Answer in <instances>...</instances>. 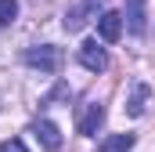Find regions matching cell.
<instances>
[{
  "instance_id": "6da1fadb",
  "label": "cell",
  "mask_w": 155,
  "mask_h": 152,
  "mask_svg": "<svg viewBox=\"0 0 155 152\" xmlns=\"http://www.w3.org/2000/svg\"><path fill=\"white\" fill-rule=\"evenodd\" d=\"M25 62L40 69V73H58V65H61V47H54V43H40V47H29L25 51Z\"/></svg>"
},
{
  "instance_id": "7a4b0ae2",
  "label": "cell",
  "mask_w": 155,
  "mask_h": 152,
  "mask_svg": "<svg viewBox=\"0 0 155 152\" xmlns=\"http://www.w3.org/2000/svg\"><path fill=\"white\" fill-rule=\"evenodd\" d=\"M79 65L90 69V73H105V69H108V51H105L97 40H83V43H79Z\"/></svg>"
},
{
  "instance_id": "3957f363",
  "label": "cell",
  "mask_w": 155,
  "mask_h": 152,
  "mask_svg": "<svg viewBox=\"0 0 155 152\" xmlns=\"http://www.w3.org/2000/svg\"><path fill=\"white\" fill-rule=\"evenodd\" d=\"M97 36L105 40V43H116L123 36V15L119 11H101V18H97Z\"/></svg>"
},
{
  "instance_id": "277c9868",
  "label": "cell",
  "mask_w": 155,
  "mask_h": 152,
  "mask_svg": "<svg viewBox=\"0 0 155 152\" xmlns=\"http://www.w3.org/2000/svg\"><path fill=\"white\" fill-rule=\"evenodd\" d=\"M101 123H105V105H97V102H90L83 116H79V134H87V138H94L97 130H101Z\"/></svg>"
},
{
  "instance_id": "5b68a950",
  "label": "cell",
  "mask_w": 155,
  "mask_h": 152,
  "mask_svg": "<svg viewBox=\"0 0 155 152\" xmlns=\"http://www.w3.org/2000/svg\"><path fill=\"white\" fill-rule=\"evenodd\" d=\"M33 134L40 138V145H43L47 152H58V149H61V130H58V123H51V119H36Z\"/></svg>"
},
{
  "instance_id": "8992f818",
  "label": "cell",
  "mask_w": 155,
  "mask_h": 152,
  "mask_svg": "<svg viewBox=\"0 0 155 152\" xmlns=\"http://www.w3.org/2000/svg\"><path fill=\"white\" fill-rule=\"evenodd\" d=\"M148 102H152V87L148 83H134V94L126 102V112L130 116H144L148 112Z\"/></svg>"
},
{
  "instance_id": "52a82bcc",
  "label": "cell",
  "mask_w": 155,
  "mask_h": 152,
  "mask_svg": "<svg viewBox=\"0 0 155 152\" xmlns=\"http://www.w3.org/2000/svg\"><path fill=\"white\" fill-rule=\"evenodd\" d=\"M134 149V134H112L101 141V152H130Z\"/></svg>"
},
{
  "instance_id": "ba28073f",
  "label": "cell",
  "mask_w": 155,
  "mask_h": 152,
  "mask_svg": "<svg viewBox=\"0 0 155 152\" xmlns=\"http://www.w3.org/2000/svg\"><path fill=\"white\" fill-rule=\"evenodd\" d=\"M130 29L144 33V0H130Z\"/></svg>"
},
{
  "instance_id": "9c48e42d",
  "label": "cell",
  "mask_w": 155,
  "mask_h": 152,
  "mask_svg": "<svg viewBox=\"0 0 155 152\" xmlns=\"http://www.w3.org/2000/svg\"><path fill=\"white\" fill-rule=\"evenodd\" d=\"M87 11H90V0H87L83 7H76V11H69V15H65V29H79V26L87 22V18H83Z\"/></svg>"
},
{
  "instance_id": "30bf717a",
  "label": "cell",
  "mask_w": 155,
  "mask_h": 152,
  "mask_svg": "<svg viewBox=\"0 0 155 152\" xmlns=\"http://www.w3.org/2000/svg\"><path fill=\"white\" fill-rule=\"evenodd\" d=\"M15 15H18V4L15 0H0V26H11Z\"/></svg>"
},
{
  "instance_id": "8fae6325",
  "label": "cell",
  "mask_w": 155,
  "mask_h": 152,
  "mask_svg": "<svg viewBox=\"0 0 155 152\" xmlns=\"http://www.w3.org/2000/svg\"><path fill=\"white\" fill-rule=\"evenodd\" d=\"M0 152H29V149H25L18 138H11V141H4V145H0Z\"/></svg>"
}]
</instances>
